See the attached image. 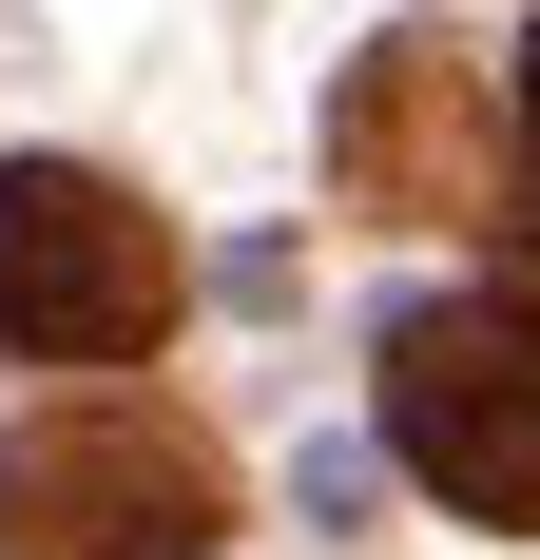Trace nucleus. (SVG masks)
Instances as JSON below:
<instances>
[{
    "instance_id": "1",
    "label": "nucleus",
    "mask_w": 540,
    "mask_h": 560,
    "mask_svg": "<svg viewBox=\"0 0 540 560\" xmlns=\"http://www.w3.org/2000/svg\"><path fill=\"white\" fill-rule=\"evenodd\" d=\"M367 425H386V464H406L444 522L540 541V310L521 290H425V310H386Z\"/></svg>"
},
{
    "instance_id": "2",
    "label": "nucleus",
    "mask_w": 540,
    "mask_h": 560,
    "mask_svg": "<svg viewBox=\"0 0 540 560\" xmlns=\"http://www.w3.org/2000/svg\"><path fill=\"white\" fill-rule=\"evenodd\" d=\"M193 310V252L136 174L97 155H0V348L20 368H155Z\"/></svg>"
},
{
    "instance_id": "3",
    "label": "nucleus",
    "mask_w": 540,
    "mask_h": 560,
    "mask_svg": "<svg viewBox=\"0 0 540 560\" xmlns=\"http://www.w3.org/2000/svg\"><path fill=\"white\" fill-rule=\"evenodd\" d=\"M232 541V445L155 387L39 406L0 445V560H213Z\"/></svg>"
},
{
    "instance_id": "4",
    "label": "nucleus",
    "mask_w": 540,
    "mask_h": 560,
    "mask_svg": "<svg viewBox=\"0 0 540 560\" xmlns=\"http://www.w3.org/2000/svg\"><path fill=\"white\" fill-rule=\"evenodd\" d=\"M328 194L386 232H483L502 213V78L463 20H386L328 97Z\"/></svg>"
},
{
    "instance_id": "5",
    "label": "nucleus",
    "mask_w": 540,
    "mask_h": 560,
    "mask_svg": "<svg viewBox=\"0 0 540 560\" xmlns=\"http://www.w3.org/2000/svg\"><path fill=\"white\" fill-rule=\"evenodd\" d=\"M502 290H521V310H540V232H521V252H502Z\"/></svg>"
},
{
    "instance_id": "6",
    "label": "nucleus",
    "mask_w": 540,
    "mask_h": 560,
    "mask_svg": "<svg viewBox=\"0 0 540 560\" xmlns=\"http://www.w3.org/2000/svg\"><path fill=\"white\" fill-rule=\"evenodd\" d=\"M521 136H540V39H521Z\"/></svg>"
}]
</instances>
